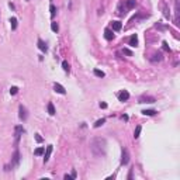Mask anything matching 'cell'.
<instances>
[{
  "mask_svg": "<svg viewBox=\"0 0 180 180\" xmlns=\"http://www.w3.org/2000/svg\"><path fill=\"white\" fill-rule=\"evenodd\" d=\"M139 103H155V98L149 97V96H143V97L139 98Z\"/></svg>",
  "mask_w": 180,
  "mask_h": 180,
  "instance_id": "7c38bea8",
  "label": "cell"
},
{
  "mask_svg": "<svg viewBox=\"0 0 180 180\" xmlns=\"http://www.w3.org/2000/svg\"><path fill=\"white\" fill-rule=\"evenodd\" d=\"M122 120H124V121H128V115H122Z\"/></svg>",
  "mask_w": 180,
  "mask_h": 180,
  "instance_id": "e575fe53",
  "label": "cell"
},
{
  "mask_svg": "<svg viewBox=\"0 0 180 180\" xmlns=\"http://www.w3.org/2000/svg\"><path fill=\"white\" fill-rule=\"evenodd\" d=\"M35 141L37 142H42V137H40V134H37L35 135Z\"/></svg>",
  "mask_w": 180,
  "mask_h": 180,
  "instance_id": "f546056e",
  "label": "cell"
},
{
  "mask_svg": "<svg viewBox=\"0 0 180 180\" xmlns=\"http://www.w3.org/2000/svg\"><path fill=\"white\" fill-rule=\"evenodd\" d=\"M128 98H130V93H128L127 90H121V92L118 93V100L120 101H127Z\"/></svg>",
  "mask_w": 180,
  "mask_h": 180,
  "instance_id": "8992f818",
  "label": "cell"
},
{
  "mask_svg": "<svg viewBox=\"0 0 180 180\" xmlns=\"http://www.w3.org/2000/svg\"><path fill=\"white\" fill-rule=\"evenodd\" d=\"M162 45H163V49L165 51H170V48H169V45H167L166 41H163V44H162Z\"/></svg>",
  "mask_w": 180,
  "mask_h": 180,
  "instance_id": "f1b7e54d",
  "label": "cell"
},
{
  "mask_svg": "<svg viewBox=\"0 0 180 180\" xmlns=\"http://www.w3.org/2000/svg\"><path fill=\"white\" fill-rule=\"evenodd\" d=\"M19 93V87H16V86H13V87H10V94H17Z\"/></svg>",
  "mask_w": 180,
  "mask_h": 180,
  "instance_id": "484cf974",
  "label": "cell"
},
{
  "mask_svg": "<svg viewBox=\"0 0 180 180\" xmlns=\"http://www.w3.org/2000/svg\"><path fill=\"white\" fill-rule=\"evenodd\" d=\"M48 113L51 114V115H55V107H53V104L52 103H48Z\"/></svg>",
  "mask_w": 180,
  "mask_h": 180,
  "instance_id": "e0dca14e",
  "label": "cell"
},
{
  "mask_svg": "<svg viewBox=\"0 0 180 180\" xmlns=\"http://www.w3.org/2000/svg\"><path fill=\"white\" fill-rule=\"evenodd\" d=\"M100 107L101 109H107V104L106 103H100Z\"/></svg>",
  "mask_w": 180,
  "mask_h": 180,
  "instance_id": "1f68e13d",
  "label": "cell"
},
{
  "mask_svg": "<svg viewBox=\"0 0 180 180\" xmlns=\"http://www.w3.org/2000/svg\"><path fill=\"white\" fill-rule=\"evenodd\" d=\"M8 7H10V8H13V10L16 8V7H14V4H13V3H8Z\"/></svg>",
  "mask_w": 180,
  "mask_h": 180,
  "instance_id": "d6a6232c",
  "label": "cell"
},
{
  "mask_svg": "<svg viewBox=\"0 0 180 180\" xmlns=\"http://www.w3.org/2000/svg\"><path fill=\"white\" fill-rule=\"evenodd\" d=\"M128 162H130V152H128L127 148H124L122 149V156H121V165L125 166V165H128Z\"/></svg>",
  "mask_w": 180,
  "mask_h": 180,
  "instance_id": "3957f363",
  "label": "cell"
},
{
  "mask_svg": "<svg viewBox=\"0 0 180 180\" xmlns=\"http://www.w3.org/2000/svg\"><path fill=\"white\" fill-rule=\"evenodd\" d=\"M131 177H132V169L130 170V175H128V179H131Z\"/></svg>",
  "mask_w": 180,
  "mask_h": 180,
  "instance_id": "836d02e7",
  "label": "cell"
},
{
  "mask_svg": "<svg viewBox=\"0 0 180 180\" xmlns=\"http://www.w3.org/2000/svg\"><path fill=\"white\" fill-rule=\"evenodd\" d=\"M19 162H20V152H19V149H16V152H14V155H13V159H11V163L8 165V166H6V170H10V167L11 169L16 167L17 165H19Z\"/></svg>",
  "mask_w": 180,
  "mask_h": 180,
  "instance_id": "7a4b0ae2",
  "label": "cell"
},
{
  "mask_svg": "<svg viewBox=\"0 0 180 180\" xmlns=\"http://www.w3.org/2000/svg\"><path fill=\"white\" fill-rule=\"evenodd\" d=\"M44 151H45V148H37V149H35V152H34V155L40 156V155H42V154H44Z\"/></svg>",
  "mask_w": 180,
  "mask_h": 180,
  "instance_id": "d4e9b609",
  "label": "cell"
},
{
  "mask_svg": "<svg viewBox=\"0 0 180 180\" xmlns=\"http://www.w3.org/2000/svg\"><path fill=\"white\" fill-rule=\"evenodd\" d=\"M122 52H124L125 55H128V56H132V52H131L130 49H127V48H124V49H122Z\"/></svg>",
  "mask_w": 180,
  "mask_h": 180,
  "instance_id": "83f0119b",
  "label": "cell"
},
{
  "mask_svg": "<svg viewBox=\"0 0 180 180\" xmlns=\"http://www.w3.org/2000/svg\"><path fill=\"white\" fill-rule=\"evenodd\" d=\"M94 75L97 77H104V76H106V75H104V72L103 70H98V69H94Z\"/></svg>",
  "mask_w": 180,
  "mask_h": 180,
  "instance_id": "7402d4cb",
  "label": "cell"
},
{
  "mask_svg": "<svg viewBox=\"0 0 180 180\" xmlns=\"http://www.w3.org/2000/svg\"><path fill=\"white\" fill-rule=\"evenodd\" d=\"M121 28H122V23L121 21H118V20H117V21H113L111 23V30H113V31H120Z\"/></svg>",
  "mask_w": 180,
  "mask_h": 180,
  "instance_id": "9c48e42d",
  "label": "cell"
},
{
  "mask_svg": "<svg viewBox=\"0 0 180 180\" xmlns=\"http://www.w3.org/2000/svg\"><path fill=\"white\" fill-rule=\"evenodd\" d=\"M10 24H11V30H16L17 28V19H16V17H11V19H10Z\"/></svg>",
  "mask_w": 180,
  "mask_h": 180,
  "instance_id": "d6986e66",
  "label": "cell"
},
{
  "mask_svg": "<svg viewBox=\"0 0 180 180\" xmlns=\"http://www.w3.org/2000/svg\"><path fill=\"white\" fill-rule=\"evenodd\" d=\"M24 134V128H23V125H17L16 128H14V135H16V145L19 143V141H20V137Z\"/></svg>",
  "mask_w": 180,
  "mask_h": 180,
  "instance_id": "277c9868",
  "label": "cell"
},
{
  "mask_svg": "<svg viewBox=\"0 0 180 180\" xmlns=\"http://www.w3.org/2000/svg\"><path fill=\"white\" fill-rule=\"evenodd\" d=\"M158 111H155V110H142V114L143 115H155Z\"/></svg>",
  "mask_w": 180,
  "mask_h": 180,
  "instance_id": "ac0fdd59",
  "label": "cell"
},
{
  "mask_svg": "<svg viewBox=\"0 0 180 180\" xmlns=\"http://www.w3.org/2000/svg\"><path fill=\"white\" fill-rule=\"evenodd\" d=\"M51 30H52L53 32H58L59 31V25H58V23H51Z\"/></svg>",
  "mask_w": 180,
  "mask_h": 180,
  "instance_id": "ffe728a7",
  "label": "cell"
},
{
  "mask_svg": "<svg viewBox=\"0 0 180 180\" xmlns=\"http://www.w3.org/2000/svg\"><path fill=\"white\" fill-rule=\"evenodd\" d=\"M38 48H40V49L42 51V52H47V51H48V47H47V44H45L42 40H38Z\"/></svg>",
  "mask_w": 180,
  "mask_h": 180,
  "instance_id": "4fadbf2b",
  "label": "cell"
},
{
  "mask_svg": "<svg viewBox=\"0 0 180 180\" xmlns=\"http://www.w3.org/2000/svg\"><path fill=\"white\" fill-rule=\"evenodd\" d=\"M135 6H137V0H127V8L128 10L134 8Z\"/></svg>",
  "mask_w": 180,
  "mask_h": 180,
  "instance_id": "9a60e30c",
  "label": "cell"
},
{
  "mask_svg": "<svg viewBox=\"0 0 180 180\" xmlns=\"http://www.w3.org/2000/svg\"><path fill=\"white\" fill-rule=\"evenodd\" d=\"M106 122V118H101V120H97V121L94 122V128H98V127H101V125Z\"/></svg>",
  "mask_w": 180,
  "mask_h": 180,
  "instance_id": "44dd1931",
  "label": "cell"
},
{
  "mask_svg": "<svg viewBox=\"0 0 180 180\" xmlns=\"http://www.w3.org/2000/svg\"><path fill=\"white\" fill-rule=\"evenodd\" d=\"M90 149L94 156H104L107 151V141L104 138H94L90 142Z\"/></svg>",
  "mask_w": 180,
  "mask_h": 180,
  "instance_id": "6da1fadb",
  "label": "cell"
},
{
  "mask_svg": "<svg viewBox=\"0 0 180 180\" xmlns=\"http://www.w3.org/2000/svg\"><path fill=\"white\" fill-rule=\"evenodd\" d=\"M163 14H165V17H166V19H169V11H167V7L165 4H163Z\"/></svg>",
  "mask_w": 180,
  "mask_h": 180,
  "instance_id": "4316f807",
  "label": "cell"
},
{
  "mask_svg": "<svg viewBox=\"0 0 180 180\" xmlns=\"http://www.w3.org/2000/svg\"><path fill=\"white\" fill-rule=\"evenodd\" d=\"M49 11H51V17H55V13H56V7L53 4L49 6Z\"/></svg>",
  "mask_w": 180,
  "mask_h": 180,
  "instance_id": "cb8c5ba5",
  "label": "cell"
},
{
  "mask_svg": "<svg viewBox=\"0 0 180 180\" xmlns=\"http://www.w3.org/2000/svg\"><path fill=\"white\" fill-rule=\"evenodd\" d=\"M128 44H130L131 47H137V45H138V37H137V34L131 35L130 40H128Z\"/></svg>",
  "mask_w": 180,
  "mask_h": 180,
  "instance_id": "8fae6325",
  "label": "cell"
},
{
  "mask_svg": "<svg viewBox=\"0 0 180 180\" xmlns=\"http://www.w3.org/2000/svg\"><path fill=\"white\" fill-rule=\"evenodd\" d=\"M62 68H64V70H65V72H69V70H70V66H69V64H68L66 61L62 62Z\"/></svg>",
  "mask_w": 180,
  "mask_h": 180,
  "instance_id": "603a6c76",
  "label": "cell"
},
{
  "mask_svg": "<svg viewBox=\"0 0 180 180\" xmlns=\"http://www.w3.org/2000/svg\"><path fill=\"white\" fill-rule=\"evenodd\" d=\"M27 2H28V0H27Z\"/></svg>",
  "mask_w": 180,
  "mask_h": 180,
  "instance_id": "d590c367",
  "label": "cell"
},
{
  "mask_svg": "<svg viewBox=\"0 0 180 180\" xmlns=\"http://www.w3.org/2000/svg\"><path fill=\"white\" fill-rule=\"evenodd\" d=\"M53 89H55V92L59 93V94H65V93H66V90H65V87L61 85V83H55V85H53Z\"/></svg>",
  "mask_w": 180,
  "mask_h": 180,
  "instance_id": "ba28073f",
  "label": "cell"
},
{
  "mask_svg": "<svg viewBox=\"0 0 180 180\" xmlns=\"http://www.w3.org/2000/svg\"><path fill=\"white\" fill-rule=\"evenodd\" d=\"M52 154V145H48L47 146V151H45V155H44V163H47L49 160V156Z\"/></svg>",
  "mask_w": 180,
  "mask_h": 180,
  "instance_id": "52a82bcc",
  "label": "cell"
},
{
  "mask_svg": "<svg viewBox=\"0 0 180 180\" xmlns=\"http://www.w3.org/2000/svg\"><path fill=\"white\" fill-rule=\"evenodd\" d=\"M141 130H142V127H141V125H137V128H135V131H134V138H135V139H138V138H139Z\"/></svg>",
  "mask_w": 180,
  "mask_h": 180,
  "instance_id": "2e32d148",
  "label": "cell"
},
{
  "mask_svg": "<svg viewBox=\"0 0 180 180\" xmlns=\"http://www.w3.org/2000/svg\"><path fill=\"white\" fill-rule=\"evenodd\" d=\"M151 61H152V62H159V61H162V53H160V52L154 53V58H151Z\"/></svg>",
  "mask_w": 180,
  "mask_h": 180,
  "instance_id": "5bb4252c",
  "label": "cell"
},
{
  "mask_svg": "<svg viewBox=\"0 0 180 180\" xmlns=\"http://www.w3.org/2000/svg\"><path fill=\"white\" fill-rule=\"evenodd\" d=\"M70 176H72V179H76V170H72V173H70Z\"/></svg>",
  "mask_w": 180,
  "mask_h": 180,
  "instance_id": "4dcf8cb0",
  "label": "cell"
},
{
  "mask_svg": "<svg viewBox=\"0 0 180 180\" xmlns=\"http://www.w3.org/2000/svg\"><path fill=\"white\" fill-rule=\"evenodd\" d=\"M19 117H20V120H21V121H25V120H27V117H28V113H27V109L23 106V104L19 107Z\"/></svg>",
  "mask_w": 180,
  "mask_h": 180,
  "instance_id": "5b68a950",
  "label": "cell"
},
{
  "mask_svg": "<svg viewBox=\"0 0 180 180\" xmlns=\"http://www.w3.org/2000/svg\"><path fill=\"white\" fill-rule=\"evenodd\" d=\"M104 38H106L107 41H111L113 38H114L113 30H110V28H106V30H104Z\"/></svg>",
  "mask_w": 180,
  "mask_h": 180,
  "instance_id": "30bf717a",
  "label": "cell"
}]
</instances>
